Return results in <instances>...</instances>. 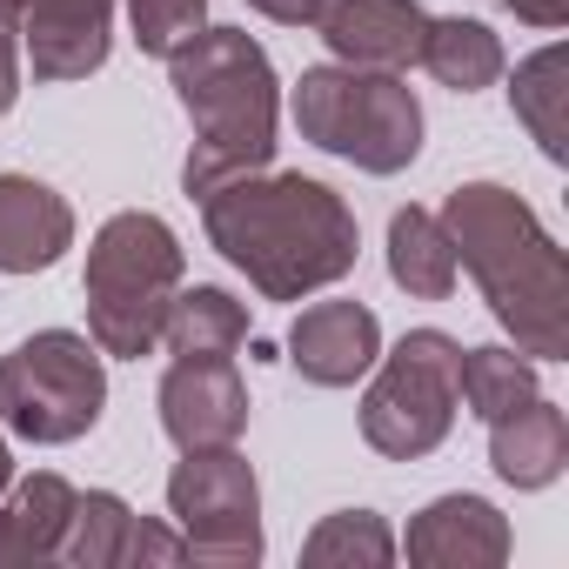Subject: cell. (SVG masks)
Returning a JSON list of instances; mask_svg holds the SVG:
<instances>
[{
    "label": "cell",
    "instance_id": "1",
    "mask_svg": "<svg viewBox=\"0 0 569 569\" xmlns=\"http://www.w3.org/2000/svg\"><path fill=\"white\" fill-rule=\"evenodd\" d=\"M208 241L254 281L268 302H302L356 268V214L309 174H234L201 194Z\"/></svg>",
    "mask_w": 569,
    "mask_h": 569
},
{
    "label": "cell",
    "instance_id": "2",
    "mask_svg": "<svg viewBox=\"0 0 569 569\" xmlns=\"http://www.w3.org/2000/svg\"><path fill=\"white\" fill-rule=\"evenodd\" d=\"M436 221L456 261L476 274L496 322L516 336V349L542 362L569 356V261L549 241V228L529 214V201L496 181H462Z\"/></svg>",
    "mask_w": 569,
    "mask_h": 569
},
{
    "label": "cell",
    "instance_id": "3",
    "mask_svg": "<svg viewBox=\"0 0 569 569\" xmlns=\"http://www.w3.org/2000/svg\"><path fill=\"white\" fill-rule=\"evenodd\" d=\"M168 81H174L181 114L194 121V154L181 168V181H188L194 201L208 188H221V181L254 174V168L274 161L281 94H274L268 54L241 28H201V34H188L168 54Z\"/></svg>",
    "mask_w": 569,
    "mask_h": 569
},
{
    "label": "cell",
    "instance_id": "4",
    "mask_svg": "<svg viewBox=\"0 0 569 569\" xmlns=\"http://www.w3.org/2000/svg\"><path fill=\"white\" fill-rule=\"evenodd\" d=\"M88 342L101 356H148L181 289V241L161 214H114L88 248Z\"/></svg>",
    "mask_w": 569,
    "mask_h": 569
},
{
    "label": "cell",
    "instance_id": "5",
    "mask_svg": "<svg viewBox=\"0 0 569 569\" xmlns=\"http://www.w3.org/2000/svg\"><path fill=\"white\" fill-rule=\"evenodd\" d=\"M296 128L302 141L356 161L362 174H402L422 154V108L409 81L376 68H309L296 81Z\"/></svg>",
    "mask_w": 569,
    "mask_h": 569
},
{
    "label": "cell",
    "instance_id": "6",
    "mask_svg": "<svg viewBox=\"0 0 569 569\" xmlns=\"http://www.w3.org/2000/svg\"><path fill=\"white\" fill-rule=\"evenodd\" d=\"M108 369L101 349L74 329H41L0 356V422L21 442H74L101 422Z\"/></svg>",
    "mask_w": 569,
    "mask_h": 569
},
{
    "label": "cell",
    "instance_id": "7",
    "mask_svg": "<svg viewBox=\"0 0 569 569\" xmlns=\"http://www.w3.org/2000/svg\"><path fill=\"white\" fill-rule=\"evenodd\" d=\"M376 382L362 396V436L376 456L389 462H416L429 449H442V436L456 429V362H462V342L442 336V329H416L396 342V356H376Z\"/></svg>",
    "mask_w": 569,
    "mask_h": 569
},
{
    "label": "cell",
    "instance_id": "8",
    "mask_svg": "<svg viewBox=\"0 0 569 569\" xmlns=\"http://www.w3.org/2000/svg\"><path fill=\"white\" fill-rule=\"evenodd\" d=\"M168 516L188 542V562L248 569L261 556V489H254V469L234 456V442L181 449L168 476Z\"/></svg>",
    "mask_w": 569,
    "mask_h": 569
},
{
    "label": "cell",
    "instance_id": "9",
    "mask_svg": "<svg viewBox=\"0 0 569 569\" xmlns=\"http://www.w3.org/2000/svg\"><path fill=\"white\" fill-rule=\"evenodd\" d=\"M161 429L181 449H221L248 429V382L234 356H174L161 376Z\"/></svg>",
    "mask_w": 569,
    "mask_h": 569
},
{
    "label": "cell",
    "instance_id": "10",
    "mask_svg": "<svg viewBox=\"0 0 569 569\" xmlns=\"http://www.w3.org/2000/svg\"><path fill=\"white\" fill-rule=\"evenodd\" d=\"M322 41L342 68H376V74H402L422 61V34L429 14L416 0H329L322 8Z\"/></svg>",
    "mask_w": 569,
    "mask_h": 569
},
{
    "label": "cell",
    "instance_id": "11",
    "mask_svg": "<svg viewBox=\"0 0 569 569\" xmlns=\"http://www.w3.org/2000/svg\"><path fill=\"white\" fill-rule=\"evenodd\" d=\"M376 356H382V322H376V309H362V302H316V309H302V322L289 329V362H296V376L316 382V389H349V382H362V376L376 369Z\"/></svg>",
    "mask_w": 569,
    "mask_h": 569
},
{
    "label": "cell",
    "instance_id": "12",
    "mask_svg": "<svg viewBox=\"0 0 569 569\" xmlns=\"http://www.w3.org/2000/svg\"><path fill=\"white\" fill-rule=\"evenodd\" d=\"M34 81H81L108 61L114 34V0H14Z\"/></svg>",
    "mask_w": 569,
    "mask_h": 569
},
{
    "label": "cell",
    "instance_id": "13",
    "mask_svg": "<svg viewBox=\"0 0 569 569\" xmlns=\"http://www.w3.org/2000/svg\"><path fill=\"white\" fill-rule=\"evenodd\" d=\"M409 562H422V569H496V562H509V522L482 496H436L409 522Z\"/></svg>",
    "mask_w": 569,
    "mask_h": 569
},
{
    "label": "cell",
    "instance_id": "14",
    "mask_svg": "<svg viewBox=\"0 0 569 569\" xmlns=\"http://www.w3.org/2000/svg\"><path fill=\"white\" fill-rule=\"evenodd\" d=\"M68 248H74V208L34 174H0V274H41Z\"/></svg>",
    "mask_w": 569,
    "mask_h": 569
},
{
    "label": "cell",
    "instance_id": "15",
    "mask_svg": "<svg viewBox=\"0 0 569 569\" xmlns=\"http://www.w3.org/2000/svg\"><path fill=\"white\" fill-rule=\"evenodd\" d=\"M489 462L502 482L516 489H549L569 469V416L542 396H529L522 409L489 422Z\"/></svg>",
    "mask_w": 569,
    "mask_h": 569
},
{
    "label": "cell",
    "instance_id": "16",
    "mask_svg": "<svg viewBox=\"0 0 569 569\" xmlns=\"http://www.w3.org/2000/svg\"><path fill=\"white\" fill-rule=\"evenodd\" d=\"M389 274L416 302H442L456 289V248L429 208H396L389 221Z\"/></svg>",
    "mask_w": 569,
    "mask_h": 569
},
{
    "label": "cell",
    "instance_id": "17",
    "mask_svg": "<svg viewBox=\"0 0 569 569\" xmlns=\"http://www.w3.org/2000/svg\"><path fill=\"white\" fill-rule=\"evenodd\" d=\"M509 101H516V121L536 134V148H542L549 161H562V154H569V54H562V48L529 54V61L516 68Z\"/></svg>",
    "mask_w": 569,
    "mask_h": 569
},
{
    "label": "cell",
    "instance_id": "18",
    "mask_svg": "<svg viewBox=\"0 0 569 569\" xmlns=\"http://www.w3.org/2000/svg\"><path fill=\"white\" fill-rule=\"evenodd\" d=\"M161 342L174 356H234L248 342V309L228 289H174Z\"/></svg>",
    "mask_w": 569,
    "mask_h": 569
},
{
    "label": "cell",
    "instance_id": "19",
    "mask_svg": "<svg viewBox=\"0 0 569 569\" xmlns=\"http://www.w3.org/2000/svg\"><path fill=\"white\" fill-rule=\"evenodd\" d=\"M68 516H74V489L61 476H28L14 489V502L0 509V529L14 542V562H48L61 556V536H68Z\"/></svg>",
    "mask_w": 569,
    "mask_h": 569
},
{
    "label": "cell",
    "instance_id": "20",
    "mask_svg": "<svg viewBox=\"0 0 569 569\" xmlns=\"http://www.w3.org/2000/svg\"><path fill=\"white\" fill-rule=\"evenodd\" d=\"M422 68L456 88V94H476V88H496L502 74V41L482 28V21H429L422 34Z\"/></svg>",
    "mask_w": 569,
    "mask_h": 569
},
{
    "label": "cell",
    "instance_id": "21",
    "mask_svg": "<svg viewBox=\"0 0 569 569\" xmlns=\"http://www.w3.org/2000/svg\"><path fill=\"white\" fill-rule=\"evenodd\" d=\"M456 396L469 402V416L496 422V416H509L536 396V362H522V349H462Z\"/></svg>",
    "mask_w": 569,
    "mask_h": 569
},
{
    "label": "cell",
    "instance_id": "22",
    "mask_svg": "<svg viewBox=\"0 0 569 569\" xmlns=\"http://www.w3.org/2000/svg\"><path fill=\"white\" fill-rule=\"evenodd\" d=\"M128 522H134V509H128L121 496L88 489V496H74V516H68L61 556H68V562H81V569H114V562H121V549H128Z\"/></svg>",
    "mask_w": 569,
    "mask_h": 569
},
{
    "label": "cell",
    "instance_id": "23",
    "mask_svg": "<svg viewBox=\"0 0 569 569\" xmlns=\"http://www.w3.org/2000/svg\"><path fill=\"white\" fill-rule=\"evenodd\" d=\"M302 562L309 569H382V562H396V536L382 529V516H369V509H342V516H329L309 542H302Z\"/></svg>",
    "mask_w": 569,
    "mask_h": 569
},
{
    "label": "cell",
    "instance_id": "24",
    "mask_svg": "<svg viewBox=\"0 0 569 569\" xmlns=\"http://www.w3.org/2000/svg\"><path fill=\"white\" fill-rule=\"evenodd\" d=\"M128 8V28H134V41H141V54H174L188 34H201V21H208V0H121Z\"/></svg>",
    "mask_w": 569,
    "mask_h": 569
},
{
    "label": "cell",
    "instance_id": "25",
    "mask_svg": "<svg viewBox=\"0 0 569 569\" xmlns=\"http://www.w3.org/2000/svg\"><path fill=\"white\" fill-rule=\"evenodd\" d=\"M121 562H188V542H181V529H161V522H141L134 516Z\"/></svg>",
    "mask_w": 569,
    "mask_h": 569
},
{
    "label": "cell",
    "instance_id": "26",
    "mask_svg": "<svg viewBox=\"0 0 569 569\" xmlns=\"http://www.w3.org/2000/svg\"><path fill=\"white\" fill-rule=\"evenodd\" d=\"M21 94V14H14V0H0V114L14 108Z\"/></svg>",
    "mask_w": 569,
    "mask_h": 569
},
{
    "label": "cell",
    "instance_id": "27",
    "mask_svg": "<svg viewBox=\"0 0 569 569\" xmlns=\"http://www.w3.org/2000/svg\"><path fill=\"white\" fill-rule=\"evenodd\" d=\"M248 8L268 14V21H281V28H316L329 0H248Z\"/></svg>",
    "mask_w": 569,
    "mask_h": 569
},
{
    "label": "cell",
    "instance_id": "28",
    "mask_svg": "<svg viewBox=\"0 0 569 569\" xmlns=\"http://www.w3.org/2000/svg\"><path fill=\"white\" fill-rule=\"evenodd\" d=\"M509 14L529 28H562L569 21V0H509Z\"/></svg>",
    "mask_w": 569,
    "mask_h": 569
},
{
    "label": "cell",
    "instance_id": "29",
    "mask_svg": "<svg viewBox=\"0 0 569 569\" xmlns=\"http://www.w3.org/2000/svg\"><path fill=\"white\" fill-rule=\"evenodd\" d=\"M14 482V456H8V422H0V489Z\"/></svg>",
    "mask_w": 569,
    "mask_h": 569
}]
</instances>
